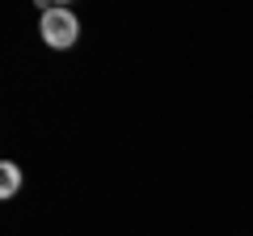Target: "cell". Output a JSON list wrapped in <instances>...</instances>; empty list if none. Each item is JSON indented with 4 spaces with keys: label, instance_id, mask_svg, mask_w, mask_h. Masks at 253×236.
<instances>
[{
    "label": "cell",
    "instance_id": "cell-1",
    "mask_svg": "<svg viewBox=\"0 0 253 236\" xmlns=\"http://www.w3.org/2000/svg\"><path fill=\"white\" fill-rule=\"evenodd\" d=\"M76 34H81L76 13H68V9H46V13H42V42H46V46L68 51V46L76 42Z\"/></svg>",
    "mask_w": 253,
    "mask_h": 236
},
{
    "label": "cell",
    "instance_id": "cell-2",
    "mask_svg": "<svg viewBox=\"0 0 253 236\" xmlns=\"http://www.w3.org/2000/svg\"><path fill=\"white\" fill-rule=\"evenodd\" d=\"M17 190H21V169L13 160H4L0 164V198H13Z\"/></svg>",
    "mask_w": 253,
    "mask_h": 236
}]
</instances>
